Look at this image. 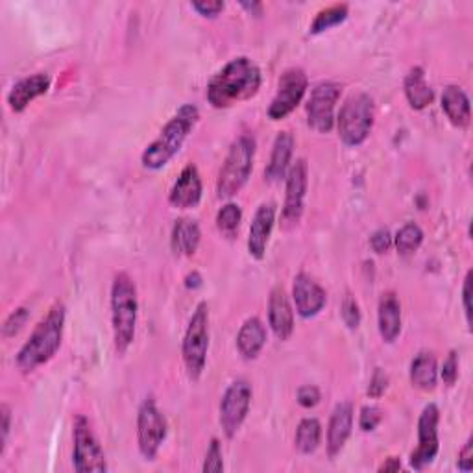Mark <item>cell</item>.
Masks as SVG:
<instances>
[{"mask_svg":"<svg viewBox=\"0 0 473 473\" xmlns=\"http://www.w3.org/2000/svg\"><path fill=\"white\" fill-rule=\"evenodd\" d=\"M190 8L195 10L200 17H205V19H214V17H219L226 4L221 3V0H200V3H192Z\"/></svg>","mask_w":473,"mask_h":473,"instance_id":"8d00e7d4","label":"cell"},{"mask_svg":"<svg viewBox=\"0 0 473 473\" xmlns=\"http://www.w3.org/2000/svg\"><path fill=\"white\" fill-rule=\"evenodd\" d=\"M205 473L213 471V473H219L224 469V461H222V447L221 442L217 438L211 440V446L205 454V461H204V468Z\"/></svg>","mask_w":473,"mask_h":473,"instance_id":"e575fe53","label":"cell"},{"mask_svg":"<svg viewBox=\"0 0 473 473\" xmlns=\"http://www.w3.org/2000/svg\"><path fill=\"white\" fill-rule=\"evenodd\" d=\"M241 6L244 8V10H248L252 15H255V17H261V13H263V4L261 3H241Z\"/></svg>","mask_w":473,"mask_h":473,"instance_id":"bcb514c9","label":"cell"},{"mask_svg":"<svg viewBox=\"0 0 473 473\" xmlns=\"http://www.w3.org/2000/svg\"><path fill=\"white\" fill-rule=\"evenodd\" d=\"M377 328L384 342H396L401 333V304L394 292H384L377 307Z\"/></svg>","mask_w":473,"mask_h":473,"instance_id":"44dd1931","label":"cell"},{"mask_svg":"<svg viewBox=\"0 0 473 473\" xmlns=\"http://www.w3.org/2000/svg\"><path fill=\"white\" fill-rule=\"evenodd\" d=\"M322 440V425L316 418H304L298 423L294 446L304 455H311L318 449Z\"/></svg>","mask_w":473,"mask_h":473,"instance_id":"83f0119b","label":"cell"},{"mask_svg":"<svg viewBox=\"0 0 473 473\" xmlns=\"http://www.w3.org/2000/svg\"><path fill=\"white\" fill-rule=\"evenodd\" d=\"M442 110L449 122L457 128H466L471 120L469 98L459 85H447L442 95Z\"/></svg>","mask_w":473,"mask_h":473,"instance_id":"d4e9b609","label":"cell"},{"mask_svg":"<svg viewBox=\"0 0 473 473\" xmlns=\"http://www.w3.org/2000/svg\"><path fill=\"white\" fill-rule=\"evenodd\" d=\"M294 154V137L291 132H279L274 146H272V154L270 161L265 168V176L268 182L277 183L283 178H287V172L291 168V159Z\"/></svg>","mask_w":473,"mask_h":473,"instance_id":"7402d4cb","label":"cell"},{"mask_svg":"<svg viewBox=\"0 0 473 473\" xmlns=\"http://www.w3.org/2000/svg\"><path fill=\"white\" fill-rule=\"evenodd\" d=\"M405 97L408 105L413 107V110H425L427 105H431L435 100V93L431 89V85L427 83L425 80V73L422 67H415L411 73L407 74L405 78Z\"/></svg>","mask_w":473,"mask_h":473,"instance_id":"4316f807","label":"cell"},{"mask_svg":"<svg viewBox=\"0 0 473 473\" xmlns=\"http://www.w3.org/2000/svg\"><path fill=\"white\" fill-rule=\"evenodd\" d=\"M74 437V451L73 464L78 473H104L107 471L105 454L93 431L91 422L78 415L73 425Z\"/></svg>","mask_w":473,"mask_h":473,"instance_id":"ba28073f","label":"cell"},{"mask_svg":"<svg viewBox=\"0 0 473 473\" xmlns=\"http://www.w3.org/2000/svg\"><path fill=\"white\" fill-rule=\"evenodd\" d=\"M252 405V384L246 379L233 381L221 401V425L228 438H233L243 427Z\"/></svg>","mask_w":473,"mask_h":473,"instance_id":"8fae6325","label":"cell"},{"mask_svg":"<svg viewBox=\"0 0 473 473\" xmlns=\"http://www.w3.org/2000/svg\"><path fill=\"white\" fill-rule=\"evenodd\" d=\"M440 377H442L444 384H447V386H454L457 383V379H459V355H457V352H449L447 359L442 364Z\"/></svg>","mask_w":473,"mask_h":473,"instance_id":"d590c367","label":"cell"},{"mask_svg":"<svg viewBox=\"0 0 473 473\" xmlns=\"http://www.w3.org/2000/svg\"><path fill=\"white\" fill-rule=\"evenodd\" d=\"M348 13H350L348 4H333L326 10L318 12L314 20L311 23V27H309V34L318 35V34L326 32L333 27H338L340 23H344V20L348 19Z\"/></svg>","mask_w":473,"mask_h":473,"instance_id":"f1b7e54d","label":"cell"},{"mask_svg":"<svg viewBox=\"0 0 473 473\" xmlns=\"http://www.w3.org/2000/svg\"><path fill=\"white\" fill-rule=\"evenodd\" d=\"M202 195H204V185L200 172L197 165L190 163L182 170V174L178 176L174 185H172L168 202L176 209H192L200 204Z\"/></svg>","mask_w":473,"mask_h":473,"instance_id":"2e32d148","label":"cell"},{"mask_svg":"<svg viewBox=\"0 0 473 473\" xmlns=\"http://www.w3.org/2000/svg\"><path fill=\"white\" fill-rule=\"evenodd\" d=\"M253 159H255V139L250 134H243L237 137L231 146L229 152L226 156V161L219 172L217 180V197L222 198H231L239 192L253 168Z\"/></svg>","mask_w":473,"mask_h":473,"instance_id":"5b68a950","label":"cell"},{"mask_svg":"<svg viewBox=\"0 0 473 473\" xmlns=\"http://www.w3.org/2000/svg\"><path fill=\"white\" fill-rule=\"evenodd\" d=\"M423 243V231L418 224L407 222L394 237V246L399 255H413Z\"/></svg>","mask_w":473,"mask_h":473,"instance_id":"f546056e","label":"cell"},{"mask_svg":"<svg viewBox=\"0 0 473 473\" xmlns=\"http://www.w3.org/2000/svg\"><path fill=\"white\" fill-rule=\"evenodd\" d=\"M67 309L63 302H56L50 311L41 318L30 338L17 353V368L23 374H32L43 364H47L59 350L66 330Z\"/></svg>","mask_w":473,"mask_h":473,"instance_id":"7a4b0ae2","label":"cell"},{"mask_svg":"<svg viewBox=\"0 0 473 473\" xmlns=\"http://www.w3.org/2000/svg\"><path fill=\"white\" fill-rule=\"evenodd\" d=\"M50 76L47 73H35L19 80L8 93V105L13 113H23L30 102L45 95L50 89Z\"/></svg>","mask_w":473,"mask_h":473,"instance_id":"ac0fdd59","label":"cell"},{"mask_svg":"<svg viewBox=\"0 0 473 473\" xmlns=\"http://www.w3.org/2000/svg\"><path fill=\"white\" fill-rule=\"evenodd\" d=\"M399 469H401V461L398 457H389L379 466V471H399Z\"/></svg>","mask_w":473,"mask_h":473,"instance_id":"ee69618b","label":"cell"},{"mask_svg":"<svg viewBox=\"0 0 473 473\" xmlns=\"http://www.w3.org/2000/svg\"><path fill=\"white\" fill-rule=\"evenodd\" d=\"M457 466H459L461 471H466V473L473 469V437H469V438L466 440L464 447L461 449Z\"/></svg>","mask_w":473,"mask_h":473,"instance_id":"b9f144b4","label":"cell"},{"mask_svg":"<svg viewBox=\"0 0 473 473\" xmlns=\"http://www.w3.org/2000/svg\"><path fill=\"white\" fill-rule=\"evenodd\" d=\"M438 407L435 403L425 405L418 420V447L411 454V466L418 471L433 464L438 455Z\"/></svg>","mask_w":473,"mask_h":473,"instance_id":"5bb4252c","label":"cell"},{"mask_svg":"<svg viewBox=\"0 0 473 473\" xmlns=\"http://www.w3.org/2000/svg\"><path fill=\"white\" fill-rule=\"evenodd\" d=\"M471 272L466 274L464 277V285H462V306H464V314H466V322L468 326L471 328Z\"/></svg>","mask_w":473,"mask_h":473,"instance_id":"7bdbcfd3","label":"cell"},{"mask_svg":"<svg viewBox=\"0 0 473 473\" xmlns=\"http://www.w3.org/2000/svg\"><path fill=\"white\" fill-rule=\"evenodd\" d=\"M261 69L246 58L239 56L214 74L207 85V102L217 110L253 98L261 89Z\"/></svg>","mask_w":473,"mask_h":473,"instance_id":"6da1fadb","label":"cell"},{"mask_svg":"<svg viewBox=\"0 0 473 473\" xmlns=\"http://www.w3.org/2000/svg\"><path fill=\"white\" fill-rule=\"evenodd\" d=\"M241 222H243V209L233 202L222 205V209L217 213V228L226 239H235L237 233H239Z\"/></svg>","mask_w":473,"mask_h":473,"instance_id":"4dcf8cb0","label":"cell"},{"mask_svg":"<svg viewBox=\"0 0 473 473\" xmlns=\"http://www.w3.org/2000/svg\"><path fill=\"white\" fill-rule=\"evenodd\" d=\"M185 287H187V289H192V291L198 289V287H202V277H200V274H198V272L189 274V275L185 277Z\"/></svg>","mask_w":473,"mask_h":473,"instance_id":"f6af8a7d","label":"cell"},{"mask_svg":"<svg viewBox=\"0 0 473 473\" xmlns=\"http://www.w3.org/2000/svg\"><path fill=\"white\" fill-rule=\"evenodd\" d=\"M340 314H342L344 324H346L350 330H357L361 326V307L352 294L344 296L342 306H340Z\"/></svg>","mask_w":473,"mask_h":473,"instance_id":"1f68e13d","label":"cell"},{"mask_svg":"<svg viewBox=\"0 0 473 473\" xmlns=\"http://www.w3.org/2000/svg\"><path fill=\"white\" fill-rule=\"evenodd\" d=\"M287 187H285V205L282 211L283 228H294L304 214V202L306 192L309 185V165L304 158L296 159L287 172Z\"/></svg>","mask_w":473,"mask_h":473,"instance_id":"7c38bea8","label":"cell"},{"mask_svg":"<svg viewBox=\"0 0 473 473\" xmlns=\"http://www.w3.org/2000/svg\"><path fill=\"white\" fill-rule=\"evenodd\" d=\"M292 298L298 314L302 318H313L328 304V294L307 274H298L292 283Z\"/></svg>","mask_w":473,"mask_h":473,"instance_id":"9a60e30c","label":"cell"},{"mask_svg":"<svg viewBox=\"0 0 473 473\" xmlns=\"http://www.w3.org/2000/svg\"><path fill=\"white\" fill-rule=\"evenodd\" d=\"M370 244H372V248H374L376 253H386V252H389L392 248V244H394V237L391 235L389 229L381 228V229H377L370 237Z\"/></svg>","mask_w":473,"mask_h":473,"instance_id":"74e56055","label":"cell"},{"mask_svg":"<svg viewBox=\"0 0 473 473\" xmlns=\"http://www.w3.org/2000/svg\"><path fill=\"white\" fill-rule=\"evenodd\" d=\"M296 398H298V403L302 405L304 408H313V407H316L320 403L322 396H320V391L316 389L314 384H306V386H302V389L298 391Z\"/></svg>","mask_w":473,"mask_h":473,"instance_id":"ab89813d","label":"cell"},{"mask_svg":"<svg viewBox=\"0 0 473 473\" xmlns=\"http://www.w3.org/2000/svg\"><path fill=\"white\" fill-rule=\"evenodd\" d=\"M139 314L137 287L126 272L115 275L112 285V324L113 340L119 355H124L136 338Z\"/></svg>","mask_w":473,"mask_h":473,"instance_id":"277c9868","label":"cell"},{"mask_svg":"<svg viewBox=\"0 0 473 473\" xmlns=\"http://www.w3.org/2000/svg\"><path fill=\"white\" fill-rule=\"evenodd\" d=\"M411 383L422 392H433L438 383V364L431 352L418 353L411 362Z\"/></svg>","mask_w":473,"mask_h":473,"instance_id":"484cf974","label":"cell"},{"mask_svg":"<svg viewBox=\"0 0 473 473\" xmlns=\"http://www.w3.org/2000/svg\"><path fill=\"white\" fill-rule=\"evenodd\" d=\"M338 137L346 146H361L374 128V100L367 93H355L342 104L337 119Z\"/></svg>","mask_w":473,"mask_h":473,"instance_id":"8992f818","label":"cell"},{"mask_svg":"<svg viewBox=\"0 0 473 473\" xmlns=\"http://www.w3.org/2000/svg\"><path fill=\"white\" fill-rule=\"evenodd\" d=\"M200 120V110L195 104H183L176 115L172 117L163 128L159 136L152 141V144H148V148L141 156V163L148 170H159L167 167L172 158H174L189 134L192 132V128L197 126Z\"/></svg>","mask_w":473,"mask_h":473,"instance_id":"3957f363","label":"cell"},{"mask_svg":"<svg viewBox=\"0 0 473 473\" xmlns=\"http://www.w3.org/2000/svg\"><path fill=\"white\" fill-rule=\"evenodd\" d=\"M386 389H389V376H386V372L383 368H376L372 379H370V384H368V396L370 398H381Z\"/></svg>","mask_w":473,"mask_h":473,"instance_id":"f35d334b","label":"cell"},{"mask_svg":"<svg viewBox=\"0 0 473 473\" xmlns=\"http://www.w3.org/2000/svg\"><path fill=\"white\" fill-rule=\"evenodd\" d=\"M274 224H275V205L272 202L261 204L253 214L250 235H248V252L253 260L261 261L267 255Z\"/></svg>","mask_w":473,"mask_h":473,"instance_id":"e0dca14e","label":"cell"},{"mask_svg":"<svg viewBox=\"0 0 473 473\" xmlns=\"http://www.w3.org/2000/svg\"><path fill=\"white\" fill-rule=\"evenodd\" d=\"M209 350V307L205 302L198 304L192 313L183 337V362L189 379L197 381L204 374Z\"/></svg>","mask_w":473,"mask_h":473,"instance_id":"52a82bcc","label":"cell"},{"mask_svg":"<svg viewBox=\"0 0 473 473\" xmlns=\"http://www.w3.org/2000/svg\"><path fill=\"white\" fill-rule=\"evenodd\" d=\"M202 239V231L197 221L178 219L170 233V248L178 257L195 255Z\"/></svg>","mask_w":473,"mask_h":473,"instance_id":"603a6c76","label":"cell"},{"mask_svg":"<svg viewBox=\"0 0 473 473\" xmlns=\"http://www.w3.org/2000/svg\"><path fill=\"white\" fill-rule=\"evenodd\" d=\"M268 324L279 340H289L294 333V311L289 296L282 287H275L268 298Z\"/></svg>","mask_w":473,"mask_h":473,"instance_id":"d6986e66","label":"cell"},{"mask_svg":"<svg viewBox=\"0 0 473 473\" xmlns=\"http://www.w3.org/2000/svg\"><path fill=\"white\" fill-rule=\"evenodd\" d=\"M28 316H30V311H28L27 307H19V309H15V311L6 318L4 326H3V335H4V338H12V337H15L20 330H23L25 324H27Z\"/></svg>","mask_w":473,"mask_h":473,"instance_id":"d6a6232c","label":"cell"},{"mask_svg":"<svg viewBox=\"0 0 473 473\" xmlns=\"http://www.w3.org/2000/svg\"><path fill=\"white\" fill-rule=\"evenodd\" d=\"M383 422V411L376 405H368L361 408L359 416V427L364 433H372L377 429V425Z\"/></svg>","mask_w":473,"mask_h":473,"instance_id":"836d02e7","label":"cell"},{"mask_svg":"<svg viewBox=\"0 0 473 473\" xmlns=\"http://www.w3.org/2000/svg\"><path fill=\"white\" fill-rule=\"evenodd\" d=\"M265 344H267V330L263 326V322L257 316L248 318L241 326L239 335H237V350H239V353L244 359L253 361L261 353Z\"/></svg>","mask_w":473,"mask_h":473,"instance_id":"cb8c5ba5","label":"cell"},{"mask_svg":"<svg viewBox=\"0 0 473 473\" xmlns=\"http://www.w3.org/2000/svg\"><path fill=\"white\" fill-rule=\"evenodd\" d=\"M309 88V80L304 69L291 67L287 69L277 81V91L268 105L270 120H283L289 117L299 102L304 100Z\"/></svg>","mask_w":473,"mask_h":473,"instance_id":"30bf717a","label":"cell"},{"mask_svg":"<svg viewBox=\"0 0 473 473\" xmlns=\"http://www.w3.org/2000/svg\"><path fill=\"white\" fill-rule=\"evenodd\" d=\"M168 425L152 398H146L137 415V444L144 461H154L167 440Z\"/></svg>","mask_w":473,"mask_h":473,"instance_id":"9c48e42d","label":"cell"},{"mask_svg":"<svg viewBox=\"0 0 473 473\" xmlns=\"http://www.w3.org/2000/svg\"><path fill=\"white\" fill-rule=\"evenodd\" d=\"M10 429H12V411L10 407L4 403L0 407V431H3V438H0V455L4 454V447L10 437Z\"/></svg>","mask_w":473,"mask_h":473,"instance_id":"60d3db41","label":"cell"},{"mask_svg":"<svg viewBox=\"0 0 473 473\" xmlns=\"http://www.w3.org/2000/svg\"><path fill=\"white\" fill-rule=\"evenodd\" d=\"M340 98V85L322 81L307 102V124L318 134H330L335 126V105Z\"/></svg>","mask_w":473,"mask_h":473,"instance_id":"4fadbf2b","label":"cell"},{"mask_svg":"<svg viewBox=\"0 0 473 473\" xmlns=\"http://www.w3.org/2000/svg\"><path fill=\"white\" fill-rule=\"evenodd\" d=\"M353 429V405L350 401H340L330 418L328 425V455L335 459L346 446Z\"/></svg>","mask_w":473,"mask_h":473,"instance_id":"ffe728a7","label":"cell"}]
</instances>
